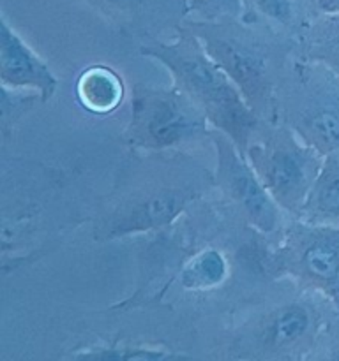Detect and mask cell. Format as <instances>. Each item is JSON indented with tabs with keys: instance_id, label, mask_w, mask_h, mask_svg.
<instances>
[{
	"instance_id": "20",
	"label": "cell",
	"mask_w": 339,
	"mask_h": 361,
	"mask_svg": "<svg viewBox=\"0 0 339 361\" xmlns=\"http://www.w3.org/2000/svg\"><path fill=\"white\" fill-rule=\"evenodd\" d=\"M242 0H189L191 20H242Z\"/></svg>"
},
{
	"instance_id": "14",
	"label": "cell",
	"mask_w": 339,
	"mask_h": 361,
	"mask_svg": "<svg viewBox=\"0 0 339 361\" xmlns=\"http://www.w3.org/2000/svg\"><path fill=\"white\" fill-rule=\"evenodd\" d=\"M244 23L285 37L299 44L318 11L313 0H242Z\"/></svg>"
},
{
	"instance_id": "11",
	"label": "cell",
	"mask_w": 339,
	"mask_h": 361,
	"mask_svg": "<svg viewBox=\"0 0 339 361\" xmlns=\"http://www.w3.org/2000/svg\"><path fill=\"white\" fill-rule=\"evenodd\" d=\"M212 147L215 150L214 192L219 203L258 233L278 240L290 221L288 215L279 208L246 155L226 134L212 130Z\"/></svg>"
},
{
	"instance_id": "5",
	"label": "cell",
	"mask_w": 339,
	"mask_h": 361,
	"mask_svg": "<svg viewBox=\"0 0 339 361\" xmlns=\"http://www.w3.org/2000/svg\"><path fill=\"white\" fill-rule=\"evenodd\" d=\"M212 60L233 81L247 104L267 123H278V94L297 44L240 20L200 21L187 18Z\"/></svg>"
},
{
	"instance_id": "6",
	"label": "cell",
	"mask_w": 339,
	"mask_h": 361,
	"mask_svg": "<svg viewBox=\"0 0 339 361\" xmlns=\"http://www.w3.org/2000/svg\"><path fill=\"white\" fill-rule=\"evenodd\" d=\"M339 323L334 305L292 284L253 303L237 321L226 361H304L321 335Z\"/></svg>"
},
{
	"instance_id": "15",
	"label": "cell",
	"mask_w": 339,
	"mask_h": 361,
	"mask_svg": "<svg viewBox=\"0 0 339 361\" xmlns=\"http://www.w3.org/2000/svg\"><path fill=\"white\" fill-rule=\"evenodd\" d=\"M126 97V80L115 67L106 63H90L80 71L74 81V99L88 115H113L122 108Z\"/></svg>"
},
{
	"instance_id": "4",
	"label": "cell",
	"mask_w": 339,
	"mask_h": 361,
	"mask_svg": "<svg viewBox=\"0 0 339 361\" xmlns=\"http://www.w3.org/2000/svg\"><path fill=\"white\" fill-rule=\"evenodd\" d=\"M138 51L161 63L172 76V85L203 111L212 129L226 134L244 155L268 126L251 109L239 88L186 25L173 34L170 42L159 39L140 44Z\"/></svg>"
},
{
	"instance_id": "21",
	"label": "cell",
	"mask_w": 339,
	"mask_h": 361,
	"mask_svg": "<svg viewBox=\"0 0 339 361\" xmlns=\"http://www.w3.org/2000/svg\"><path fill=\"white\" fill-rule=\"evenodd\" d=\"M304 361H339V323L321 335Z\"/></svg>"
},
{
	"instance_id": "8",
	"label": "cell",
	"mask_w": 339,
	"mask_h": 361,
	"mask_svg": "<svg viewBox=\"0 0 339 361\" xmlns=\"http://www.w3.org/2000/svg\"><path fill=\"white\" fill-rule=\"evenodd\" d=\"M278 123L323 157L339 154V78L293 55L278 94Z\"/></svg>"
},
{
	"instance_id": "16",
	"label": "cell",
	"mask_w": 339,
	"mask_h": 361,
	"mask_svg": "<svg viewBox=\"0 0 339 361\" xmlns=\"http://www.w3.org/2000/svg\"><path fill=\"white\" fill-rule=\"evenodd\" d=\"M297 219L307 224L339 228V154L325 157Z\"/></svg>"
},
{
	"instance_id": "3",
	"label": "cell",
	"mask_w": 339,
	"mask_h": 361,
	"mask_svg": "<svg viewBox=\"0 0 339 361\" xmlns=\"http://www.w3.org/2000/svg\"><path fill=\"white\" fill-rule=\"evenodd\" d=\"M87 183L42 162L2 161V271L53 252L60 238L92 219Z\"/></svg>"
},
{
	"instance_id": "12",
	"label": "cell",
	"mask_w": 339,
	"mask_h": 361,
	"mask_svg": "<svg viewBox=\"0 0 339 361\" xmlns=\"http://www.w3.org/2000/svg\"><path fill=\"white\" fill-rule=\"evenodd\" d=\"M138 44L175 34L189 18V0H78Z\"/></svg>"
},
{
	"instance_id": "17",
	"label": "cell",
	"mask_w": 339,
	"mask_h": 361,
	"mask_svg": "<svg viewBox=\"0 0 339 361\" xmlns=\"http://www.w3.org/2000/svg\"><path fill=\"white\" fill-rule=\"evenodd\" d=\"M293 55L323 66L339 78V14H318Z\"/></svg>"
},
{
	"instance_id": "9",
	"label": "cell",
	"mask_w": 339,
	"mask_h": 361,
	"mask_svg": "<svg viewBox=\"0 0 339 361\" xmlns=\"http://www.w3.org/2000/svg\"><path fill=\"white\" fill-rule=\"evenodd\" d=\"M246 159L290 219L299 217L325 161L285 123H268L247 147Z\"/></svg>"
},
{
	"instance_id": "2",
	"label": "cell",
	"mask_w": 339,
	"mask_h": 361,
	"mask_svg": "<svg viewBox=\"0 0 339 361\" xmlns=\"http://www.w3.org/2000/svg\"><path fill=\"white\" fill-rule=\"evenodd\" d=\"M212 192L214 171L189 152L129 150L108 192L95 200L92 235L101 243L155 235Z\"/></svg>"
},
{
	"instance_id": "10",
	"label": "cell",
	"mask_w": 339,
	"mask_h": 361,
	"mask_svg": "<svg viewBox=\"0 0 339 361\" xmlns=\"http://www.w3.org/2000/svg\"><path fill=\"white\" fill-rule=\"evenodd\" d=\"M270 271L278 282L327 298L339 317V228L290 219L272 245Z\"/></svg>"
},
{
	"instance_id": "13",
	"label": "cell",
	"mask_w": 339,
	"mask_h": 361,
	"mask_svg": "<svg viewBox=\"0 0 339 361\" xmlns=\"http://www.w3.org/2000/svg\"><path fill=\"white\" fill-rule=\"evenodd\" d=\"M0 87L32 92L42 104L59 90V78L44 59L18 34L6 14H0Z\"/></svg>"
},
{
	"instance_id": "19",
	"label": "cell",
	"mask_w": 339,
	"mask_h": 361,
	"mask_svg": "<svg viewBox=\"0 0 339 361\" xmlns=\"http://www.w3.org/2000/svg\"><path fill=\"white\" fill-rule=\"evenodd\" d=\"M37 104H42L41 97L32 92H18L0 87V136L2 147L13 136L14 129L25 115L32 111Z\"/></svg>"
},
{
	"instance_id": "1",
	"label": "cell",
	"mask_w": 339,
	"mask_h": 361,
	"mask_svg": "<svg viewBox=\"0 0 339 361\" xmlns=\"http://www.w3.org/2000/svg\"><path fill=\"white\" fill-rule=\"evenodd\" d=\"M150 236L133 295L112 310L168 305L177 295L253 305L278 284L270 271L275 240L247 226L218 200L200 201L172 228Z\"/></svg>"
},
{
	"instance_id": "7",
	"label": "cell",
	"mask_w": 339,
	"mask_h": 361,
	"mask_svg": "<svg viewBox=\"0 0 339 361\" xmlns=\"http://www.w3.org/2000/svg\"><path fill=\"white\" fill-rule=\"evenodd\" d=\"M212 126L200 108L172 87L133 85L129 122L120 141L133 152L191 150L212 145Z\"/></svg>"
},
{
	"instance_id": "22",
	"label": "cell",
	"mask_w": 339,
	"mask_h": 361,
	"mask_svg": "<svg viewBox=\"0 0 339 361\" xmlns=\"http://www.w3.org/2000/svg\"><path fill=\"white\" fill-rule=\"evenodd\" d=\"M318 14H339V0H313Z\"/></svg>"
},
{
	"instance_id": "18",
	"label": "cell",
	"mask_w": 339,
	"mask_h": 361,
	"mask_svg": "<svg viewBox=\"0 0 339 361\" xmlns=\"http://www.w3.org/2000/svg\"><path fill=\"white\" fill-rule=\"evenodd\" d=\"M71 361H203L180 351L141 344L106 342L76 349Z\"/></svg>"
}]
</instances>
